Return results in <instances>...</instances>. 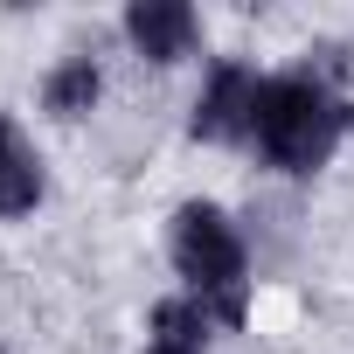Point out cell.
I'll use <instances>...</instances> for the list:
<instances>
[{"label":"cell","instance_id":"obj_5","mask_svg":"<svg viewBox=\"0 0 354 354\" xmlns=\"http://www.w3.org/2000/svg\"><path fill=\"white\" fill-rule=\"evenodd\" d=\"M42 202V167L28 153V139L0 118V216H28Z\"/></svg>","mask_w":354,"mask_h":354},{"label":"cell","instance_id":"obj_2","mask_svg":"<svg viewBox=\"0 0 354 354\" xmlns=\"http://www.w3.org/2000/svg\"><path fill=\"white\" fill-rule=\"evenodd\" d=\"M174 264L188 278V299L209 306V319H243V243L223 209L188 202L174 216Z\"/></svg>","mask_w":354,"mask_h":354},{"label":"cell","instance_id":"obj_8","mask_svg":"<svg viewBox=\"0 0 354 354\" xmlns=\"http://www.w3.org/2000/svg\"><path fill=\"white\" fill-rule=\"evenodd\" d=\"M0 354H8V347H0Z\"/></svg>","mask_w":354,"mask_h":354},{"label":"cell","instance_id":"obj_1","mask_svg":"<svg viewBox=\"0 0 354 354\" xmlns=\"http://www.w3.org/2000/svg\"><path fill=\"white\" fill-rule=\"evenodd\" d=\"M340 125H347V104L319 84V77H264V97H257V153L285 174H313L326 167V153L340 146Z\"/></svg>","mask_w":354,"mask_h":354},{"label":"cell","instance_id":"obj_3","mask_svg":"<svg viewBox=\"0 0 354 354\" xmlns=\"http://www.w3.org/2000/svg\"><path fill=\"white\" fill-rule=\"evenodd\" d=\"M257 97H264V77L243 70V63H223L195 104V139H250L257 125Z\"/></svg>","mask_w":354,"mask_h":354},{"label":"cell","instance_id":"obj_7","mask_svg":"<svg viewBox=\"0 0 354 354\" xmlns=\"http://www.w3.org/2000/svg\"><path fill=\"white\" fill-rule=\"evenodd\" d=\"M97 91H104V77H97V63L91 56H70L49 84H42V104L56 111V118H84L91 104H97Z\"/></svg>","mask_w":354,"mask_h":354},{"label":"cell","instance_id":"obj_6","mask_svg":"<svg viewBox=\"0 0 354 354\" xmlns=\"http://www.w3.org/2000/svg\"><path fill=\"white\" fill-rule=\"evenodd\" d=\"M209 347V306L202 299H167L153 306V340L146 354H202Z\"/></svg>","mask_w":354,"mask_h":354},{"label":"cell","instance_id":"obj_4","mask_svg":"<svg viewBox=\"0 0 354 354\" xmlns=\"http://www.w3.org/2000/svg\"><path fill=\"white\" fill-rule=\"evenodd\" d=\"M125 35L153 63H181L195 49V8H181V0H139V8L125 15Z\"/></svg>","mask_w":354,"mask_h":354}]
</instances>
